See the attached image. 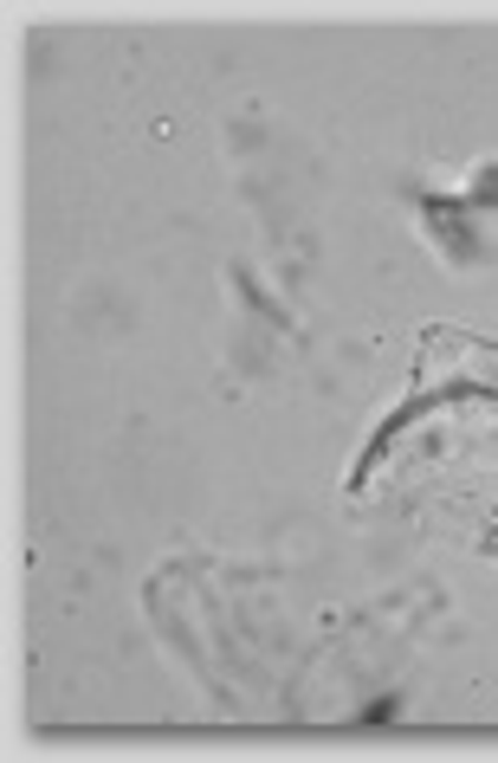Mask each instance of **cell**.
<instances>
[{"mask_svg":"<svg viewBox=\"0 0 498 763\" xmlns=\"http://www.w3.org/2000/svg\"><path fill=\"white\" fill-rule=\"evenodd\" d=\"M427 221L440 227V240L454 246V260H472V233H466V214L460 207H440V201H427Z\"/></svg>","mask_w":498,"mask_h":763,"instance_id":"6da1fadb","label":"cell"}]
</instances>
